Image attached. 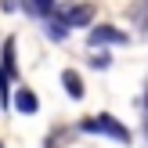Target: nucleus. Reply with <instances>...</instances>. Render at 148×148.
Here are the masks:
<instances>
[{
  "label": "nucleus",
  "mask_w": 148,
  "mask_h": 148,
  "mask_svg": "<svg viewBox=\"0 0 148 148\" xmlns=\"http://www.w3.org/2000/svg\"><path fill=\"white\" fill-rule=\"evenodd\" d=\"M79 130H83V134H105V137H112V141H119V145H130V130L123 127L119 119H112V116H90V119L79 123Z\"/></svg>",
  "instance_id": "obj_1"
},
{
  "label": "nucleus",
  "mask_w": 148,
  "mask_h": 148,
  "mask_svg": "<svg viewBox=\"0 0 148 148\" xmlns=\"http://www.w3.org/2000/svg\"><path fill=\"white\" fill-rule=\"evenodd\" d=\"M54 14H58L69 29H79V25H90V18H94V4H65L62 11H54Z\"/></svg>",
  "instance_id": "obj_2"
},
{
  "label": "nucleus",
  "mask_w": 148,
  "mask_h": 148,
  "mask_svg": "<svg viewBox=\"0 0 148 148\" xmlns=\"http://www.w3.org/2000/svg\"><path fill=\"white\" fill-rule=\"evenodd\" d=\"M101 43H127V33L112 25H94L90 29V47H101Z\"/></svg>",
  "instance_id": "obj_3"
},
{
  "label": "nucleus",
  "mask_w": 148,
  "mask_h": 148,
  "mask_svg": "<svg viewBox=\"0 0 148 148\" xmlns=\"http://www.w3.org/2000/svg\"><path fill=\"white\" fill-rule=\"evenodd\" d=\"M14 108H18L22 116H33L36 108H40V101H36V94L29 90V87H18V90H14Z\"/></svg>",
  "instance_id": "obj_4"
},
{
  "label": "nucleus",
  "mask_w": 148,
  "mask_h": 148,
  "mask_svg": "<svg viewBox=\"0 0 148 148\" xmlns=\"http://www.w3.org/2000/svg\"><path fill=\"white\" fill-rule=\"evenodd\" d=\"M62 83H65V90H69V98H83V83H79V72H72V69H65L62 72Z\"/></svg>",
  "instance_id": "obj_5"
},
{
  "label": "nucleus",
  "mask_w": 148,
  "mask_h": 148,
  "mask_svg": "<svg viewBox=\"0 0 148 148\" xmlns=\"http://www.w3.org/2000/svg\"><path fill=\"white\" fill-rule=\"evenodd\" d=\"M29 11L40 14V18H47V14L54 11V0H29Z\"/></svg>",
  "instance_id": "obj_6"
},
{
  "label": "nucleus",
  "mask_w": 148,
  "mask_h": 148,
  "mask_svg": "<svg viewBox=\"0 0 148 148\" xmlns=\"http://www.w3.org/2000/svg\"><path fill=\"white\" fill-rule=\"evenodd\" d=\"M4 7H7V11H14V7H18V0H4Z\"/></svg>",
  "instance_id": "obj_7"
},
{
  "label": "nucleus",
  "mask_w": 148,
  "mask_h": 148,
  "mask_svg": "<svg viewBox=\"0 0 148 148\" xmlns=\"http://www.w3.org/2000/svg\"><path fill=\"white\" fill-rule=\"evenodd\" d=\"M0 148H4V145H0Z\"/></svg>",
  "instance_id": "obj_8"
},
{
  "label": "nucleus",
  "mask_w": 148,
  "mask_h": 148,
  "mask_svg": "<svg viewBox=\"0 0 148 148\" xmlns=\"http://www.w3.org/2000/svg\"><path fill=\"white\" fill-rule=\"evenodd\" d=\"M145 101H148V98H145Z\"/></svg>",
  "instance_id": "obj_9"
}]
</instances>
